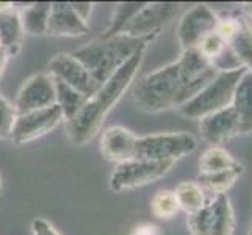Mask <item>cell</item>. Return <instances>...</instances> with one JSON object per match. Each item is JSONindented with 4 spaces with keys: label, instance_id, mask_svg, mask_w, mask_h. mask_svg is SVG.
Listing matches in <instances>:
<instances>
[{
    "label": "cell",
    "instance_id": "6da1fadb",
    "mask_svg": "<svg viewBox=\"0 0 252 235\" xmlns=\"http://www.w3.org/2000/svg\"><path fill=\"white\" fill-rule=\"evenodd\" d=\"M146 49L136 52L113 74L100 88L95 91L77 115L66 123L67 135L77 146H83L99 134L107 115L123 98V94L132 85L133 78L144 60Z\"/></svg>",
    "mask_w": 252,
    "mask_h": 235
},
{
    "label": "cell",
    "instance_id": "7a4b0ae2",
    "mask_svg": "<svg viewBox=\"0 0 252 235\" xmlns=\"http://www.w3.org/2000/svg\"><path fill=\"white\" fill-rule=\"evenodd\" d=\"M157 36L133 38L128 34H116L113 38H99L91 41L72 55L86 67L93 80L102 86L136 52L147 49Z\"/></svg>",
    "mask_w": 252,
    "mask_h": 235
},
{
    "label": "cell",
    "instance_id": "3957f363",
    "mask_svg": "<svg viewBox=\"0 0 252 235\" xmlns=\"http://www.w3.org/2000/svg\"><path fill=\"white\" fill-rule=\"evenodd\" d=\"M184 78L177 62L169 63L141 77L133 86V101L136 107L146 113H158L171 107L182 105Z\"/></svg>",
    "mask_w": 252,
    "mask_h": 235
},
{
    "label": "cell",
    "instance_id": "277c9868",
    "mask_svg": "<svg viewBox=\"0 0 252 235\" xmlns=\"http://www.w3.org/2000/svg\"><path fill=\"white\" fill-rule=\"evenodd\" d=\"M246 71L248 69L245 67L235 71H220L193 99L177 107V111L189 119H202L215 111L230 107L237 85Z\"/></svg>",
    "mask_w": 252,
    "mask_h": 235
},
{
    "label": "cell",
    "instance_id": "5b68a950",
    "mask_svg": "<svg viewBox=\"0 0 252 235\" xmlns=\"http://www.w3.org/2000/svg\"><path fill=\"white\" fill-rule=\"evenodd\" d=\"M197 147V140L185 132L147 135L136 140L135 159L154 162H176L191 154Z\"/></svg>",
    "mask_w": 252,
    "mask_h": 235
},
{
    "label": "cell",
    "instance_id": "8992f818",
    "mask_svg": "<svg viewBox=\"0 0 252 235\" xmlns=\"http://www.w3.org/2000/svg\"><path fill=\"white\" fill-rule=\"evenodd\" d=\"M188 229L191 235H232L235 216L227 195H218L199 212L188 215Z\"/></svg>",
    "mask_w": 252,
    "mask_h": 235
},
{
    "label": "cell",
    "instance_id": "52a82bcc",
    "mask_svg": "<svg viewBox=\"0 0 252 235\" xmlns=\"http://www.w3.org/2000/svg\"><path fill=\"white\" fill-rule=\"evenodd\" d=\"M176 162H154V160H128L116 165L110 177L113 191H126L161 179L171 171Z\"/></svg>",
    "mask_w": 252,
    "mask_h": 235
},
{
    "label": "cell",
    "instance_id": "ba28073f",
    "mask_svg": "<svg viewBox=\"0 0 252 235\" xmlns=\"http://www.w3.org/2000/svg\"><path fill=\"white\" fill-rule=\"evenodd\" d=\"M63 119V113L58 105L30 111L25 115H17L10 138L17 146L32 143L52 132Z\"/></svg>",
    "mask_w": 252,
    "mask_h": 235
},
{
    "label": "cell",
    "instance_id": "9c48e42d",
    "mask_svg": "<svg viewBox=\"0 0 252 235\" xmlns=\"http://www.w3.org/2000/svg\"><path fill=\"white\" fill-rule=\"evenodd\" d=\"M180 3L158 2V3H146L138 11L133 19L130 21L121 34H128L133 38L143 36H158L163 27L179 14Z\"/></svg>",
    "mask_w": 252,
    "mask_h": 235
},
{
    "label": "cell",
    "instance_id": "30bf717a",
    "mask_svg": "<svg viewBox=\"0 0 252 235\" xmlns=\"http://www.w3.org/2000/svg\"><path fill=\"white\" fill-rule=\"evenodd\" d=\"M218 21V14L205 3L194 5L187 10L177 27V38L182 50L196 49L205 36L215 32Z\"/></svg>",
    "mask_w": 252,
    "mask_h": 235
},
{
    "label": "cell",
    "instance_id": "8fae6325",
    "mask_svg": "<svg viewBox=\"0 0 252 235\" xmlns=\"http://www.w3.org/2000/svg\"><path fill=\"white\" fill-rule=\"evenodd\" d=\"M57 93H55V80L50 74L41 72L32 75L25 82L19 93L16 96L14 108L17 115L36 111L55 105Z\"/></svg>",
    "mask_w": 252,
    "mask_h": 235
},
{
    "label": "cell",
    "instance_id": "7c38bea8",
    "mask_svg": "<svg viewBox=\"0 0 252 235\" xmlns=\"http://www.w3.org/2000/svg\"><path fill=\"white\" fill-rule=\"evenodd\" d=\"M50 75L64 82L75 91L82 93L86 98L97 91L100 86L93 80L91 74L72 54H57L49 63Z\"/></svg>",
    "mask_w": 252,
    "mask_h": 235
},
{
    "label": "cell",
    "instance_id": "4fadbf2b",
    "mask_svg": "<svg viewBox=\"0 0 252 235\" xmlns=\"http://www.w3.org/2000/svg\"><path fill=\"white\" fill-rule=\"evenodd\" d=\"M138 136L123 126L108 127L100 135V152L108 162L124 163L135 159Z\"/></svg>",
    "mask_w": 252,
    "mask_h": 235
},
{
    "label": "cell",
    "instance_id": "5bb4252c",
    "mask_svg": "<svg viewBox=\"0 0 252 235\" xmlns=\"http://www.w3.org/2000/svg\"><path fill=\"white\" fill-rule=\"evenodd\" d=\"M199 132L207 143L220 146L230 138L240 135L238 119L232 107L215 111L202 119H199Z\"/></svg>",
    "mask_w": 252,
    "mask_h": 235
},
{
    "label": "cell",
    "instance_id": "9a60e30c",
    "mask_svg": "<svg viewBox=\"0 0 252 235\" xmlns=\"http://www.w3.org/2000/svg\"><path fill=\"white\" fill-rule=\"evenodd\" d=\"M88 33V24L74 11L71 2H52L47 34L79 38Z\"/></svg>",
    "mask_w": 252,
    "mask_h": 235
},
{
    "label": "cell",
    "instance_id": "2e32d148",
    "mask_svg": "<svg viewBox=\"0 0 252 235\" xmlns=\"http://www.w3.org/2000/svg\"><path fill=\"white\" fill-rule=\"evenodd\" d=\"M24 27L21 22L19 11L14 10V5L6 10H0V47L8 57L19 54L24 41Z\"/></svg>",
    "mask_w": 252,
    "mask_h": 235
},
{
    "label": "cell",
    "instance_id": "e0dca14e",
    "mask_svg": "<svg viewBox=\"0 0 252 235\" xmlns=\"http://www.w3.org/2000/svg\"><path fill=\"white\" fill-rule=\"evenodd\" d=\"M230 107L238 119L240 134H252V72L246 71L233 93Z\"/></svg>",
    "mask_w": 252,
    "mask_h": 235
},
{
    "label": "cell",
    "instance_id": "ac0fdd59",
    "mask_svg": "<svg viewBox=\"0 0 252 235\" xmlns=\"http://www.w3.org/2000/svg\"><path fill=\"white\" fill-rule=\"evenodd\" d=\"M50 10H52L50 2H38L22 8L19 16H21L24 32L30 34H38V36L47 34Z\"/></svg>",
    "mask_w": 252,
    "mask_h": 235
},
{
    "label": "cell",
    "instance_id": "d6986e66",
    "mask_svg": "<svg viewBox=\"0 0 252 235\" xmlns=\"http://www.w3.org/2000/svg\"><path fill=\"white\" fill-rule=\"evenodd\" d=\"M174 196L177 199L180 210L193 215L199 212L207 204V196L202 187L197 182H180L174 190Z\"/></svg>",
    "mask_w": 252,
    "mask_h": 235
},
{
    "label": "cell",
    "instance_id": "ffe728a7",
    "mask_svg": "<svg viewBox=\"0 0 252 235\" xmlns=\"http://www.w3.org/2000/svg\"><path fill=\"white\" fill-rule=\"evenodd\" d=\"M240 167L229 151L221 146H212L199 159V174H213Z\"/></svg>",
    "mask_w": 252,
    "mask_h": 235
},
{
    "label": "cell",
    "instance_id": "44dd1931",
    "mask_svg": "<svg viewBox=\"0 0 252 235\" xmlns=\"http://www.w3.org/2000/svg\"><path fill=\"white\" fill-rule=\"evenodd\" d=\"M54 80H55V93H57L55 105L60 107V110L63 113V118L67 123V121H71L77 113L82 110V107L85 105V102L88 101V98L83 96L82 93L75 91L64 82L58 80V78H54Z\"/></svg>",
    "mask_w": 252,
    "mask_h": 235
},
{
    "label": "cell",
    "instance_id": "7402d4cb",
    "mask_svg": "<svg viewBox=\"0 0 252 235\" xmlns=\"http://www.w3.org/2000/svg\"><path fill=\"white\" fill-rule=\"evenodd\" d=\"M243 167L232 168V169H225L221 172H213V174H199L197 177V184L202 187L205 193H212L215 196L218 195H225L230 187L237 182V179L241 176Z\"/></svg>",
    "mask_w": 252,
    "mask_h": 235
},
{
    "label": "cell",
    "instance_id": "603a6c76",
    "mask_svg": "<svg viewBox=\"0 0 252 235\" xmlns=\"http://www.w3.org/2000/svg\"><path fill=\"white\" fill-rule=\"evenodd\" d=\"M229 47L240 66L252 72V27L246 21L240 22V29L230 39Z\"/></svg>",
    "mask_w": 252,
    "mask_h": 235
},
{
    "label": "cell",
    "instance_id": "cb8c5ba5",
    "mask_svg": "<svg viewBox=\"0 0 252 235\" xmlns=\"http://www.w3.org/2000/svg\"><path fill=\"white\" fill-rule=\"evenodd\" d=\"M146 5V2H127V3H118L115 6L111 22L107 30L100 34V38H113L116 34H121L126 29V25L133 19V16Z\"/></svg>",
    "mask_w": 252,
    "mask_h": 235
},
{
    "label": "cell",
    "instance_id": "d4e9b609",
    "mask_svg": "<svg viewBox=\"0 0 252 235\" xmlns=\"http://www.w3.org/2000/svg\"><path fill=\"white\" fill-rule=\"evenodd\" d=\"M151 210L155 218L169 221L176 216L180 210L177 204V199L174 196V191L169 190H160L154 195L151 199Z\"/></svg>",
    "mask_w": 252,
    "mask_h": 235
},
{
    "label": "cell",
    "instance_id": "484cf974",
    "mask_svg": "<svg viewBox=\"0 0 252 235\" xmlns=\"http://www.w3.org/2000/svg\"><path fill=\"white\" fill-rule=\"evenodd\" d=\"M225 47H227V42H225L218 33L213 32V33L208 34V36H205L201 41V44H199L196 49L213 65V62L222 54V52L225 50Z\"/></svg>",
    "mask_w": 252,
    "mask_h": 235
},
{
    "label": "cell",
    "instance_id": "4316f807",
    "mask_svg": "<svg viewBox=\"0 0 252 235\" xmlns=\"http://www.w3.org/2000/svg\"><path fill=\"white\" fill-rule=\"evenodd\" d=\"M17 113L14 105L5 99L3 94H0V138H10L13 127L16 123Z\"/></svg>",
    "mask_w": 252,
    "mask_h": 235
},
{
    "label": "cell",
    "instance_id": "83f0119b",
    "mask_svg": "<svg viewBox=\"0 0 252 235\" xmlns=\"http://www.w3.org/2000/svg\"><path fill=\"white\" fill-rule=\"evenodd\" d=\"M240 22H241V19H235V17H221V19L218 21V25H216L215 32L229 44L230 39L235 36L238 29H240Z\"/></svg>",
    "mask_w": 252,
    "mask_h": 235
},
{
    "label": "cell",
    "instance_id": "f1b7e54d",
    "mask_svg": "<svg viewBox=\"0 0 252 235\" xmlns=\"http://www.w3.org/2000/svg\"><path fill=\"white\" fill-rule=\"evenodd\" d=\"M33 235H62L44 218H34L32 223Z\"/></svg>",
    "mask_w": 252,
    "mask_h": 235
},
{
    "label": "cell",
    "instance_id": "f546056e",
    "mask_svg": "<svg viewBox=\"0 0 252 235\" xmlns=\"http://www.w3.org/2000/svg\"><path fill=\"white\" fill-rule=\"evenodd\" d=\"M130 235H161V231L154 223H140L132 229Z\"/></svg>",
    "mask_w": 252,
    "mask_h": 235
},
{
    "label": "cell",
    "instance_id": "4dcf8cb0",
    "mask_svg": "<svg viewBox=\"0 0 252 235\" xmlns=\"http://www.w3.org/2000/svg\"><path fill=\"white\" fill-rule=\"evenodd\" d=\"M71 5L74 8V11L80 16V19L86 22V19H88L93 11V3L91 2H71Z\"/></svg>",
    "mask_w": 252,
    "mask_h": 235
},
{
    "label": "cell",
    "instance_id": "1f68e13d",
    "mask_svg": "<svg viewBox=\"0 0 252 235\" xmlns=\"http://www.w3.org/2000/svg\"><path fill=\"white\" fill-rule=\"evenodd\" d=\"M8 57L6 55V52L3 50V49H0V77L3 75V72H5V67H6V63H8Z\"/></svg>",
    "mask_w": 252,
    "mask_h": 235
},
{
    "label": "cell",
    "instance_id": "d6a6232c",
    "mask_svg": "<svg viewBox=\"0 0 252 235\" xmlns=\"http://www.w3.org/2000/svg\"><path fill=\"white\" fill-rule=\"evenodd\" d=\"M243 10H245V13L252 19V2H248V3H243Z\"/></svg>",
    "mask_w": 252,
    "mask_h": 235
},
{
    "label": "cell",
    "instance_id": "836d02e7",
    "mask_svg": "<svg viewBox=\"0 0 252 235\" xmlns=\"http://www.w3.org/2000/svg\"><path fill=\"white\" fill-rule=\"evenodd\" d=\"M249 235H252V223H251V229H249Z\"/></svg>",
    "mask_w": 252,
    "mask_h": 235
},
{
    "label": "cell",
    "instance_id": "e575fe53",
    "mask_svg": "<svg viewBox=\"0 0 252 235\" xmlns=\"http://www.w3.org/2000/svg\"><path fill=\"white\" fill-rule=\"evenodd\" d=\"M0 191H2V179H0Z\"/></svg>",
    "mask_w": 252,
    "mask_h": 235
},
{
    "label": "cell",
    "instance_id": "d590c367",
    "mask_svg": "<svg viewBox=\"0 0 252 235\" xmlns=\"http://www.w3.org/2000/svg\"><path fill=\"white\" fill-rule=\"evenodd\" d=\"M0 49H2V47H0Z\"/></svg>",
    "mask_w": 252,
    "mask_h": 235
}]
</instances>
